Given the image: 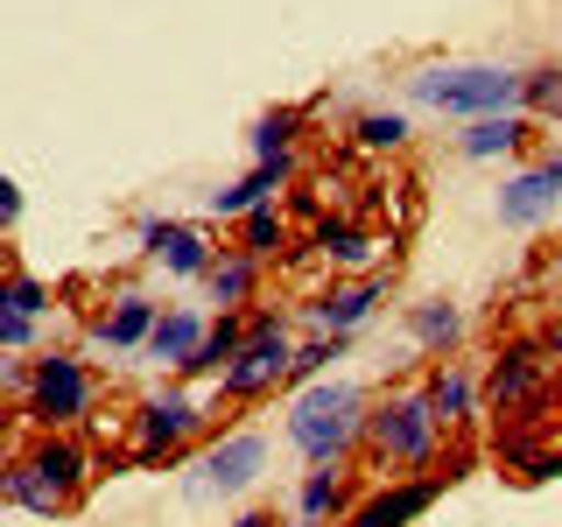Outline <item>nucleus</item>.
I'll use <instances>...</instances> for the list:
<instances>
[{
  "mask_svg": "<svg viewBox=\"0 0 562 527\" xmlns=\"http://www.w3.org/2000/svg\"><path fill=\"white\" fill-rule=\"evenodd\" d=\"M281 429H289V444L303 450V464H338V457L351 450V436H366V394L351 380L295 386Z\"/></svg>",
  "mask_w": 562,
  "mask_h": 527,
  "instance_id": "1",
  "label": "nucleus"
},
{
  "mask_svg": "<svg viewBox=\"0 0 562 527\" xmlns=\"http://www.w3.org/2000/svg\"><path fill=\"white\" fill-rule=\"evenodd\" d=\"M408 99L436 105V113H457V120L520 113V70H506V64H422L408 78Z\"/></svg>",
  "mask_w": 562,
  "mask_h": 527,
  "instance_id": "2",
  "label": "nucleus"
},
{
  "mask_svg": "<svg viewBox=\"0 0 562 527\" xmlns=\"http://www.w3.org/2000/svg\"><path fill=\"white\" fill-rule=\"evenodd\" d=\"M85 408H92V373H85L78 351H35L22 415L35 422V429H70Z\"/></svg>",
  "mask_w": 562,
  "mask_h": 527,
  "instance_id": "3",
  "label": "nucleus"
},
{
  "mask_svg": "<svg viewBox=\"0 0 562 527\" xmlns=\"http://www.w3.org/2000/svg\"><path fill=\"white\" fill-rule=\"evenodd\" d=\"M289 359H295L289 324H281L274 310H260V316H254V338H246L239 359L218 373V394H225V401H260V394H274V386L289 380Z\"/></svg>",
  "mask_w": 562,
  "mask_h": 527,
  "instance_id": "4",
  "label": "nucleus"
},
{
  "mask_svg": "<svg viewBox=\"0 0 562 527\" xmlns=\"http://www.w3.org/2000/svg\"><path fill=\"white\" fill-rule=\"evenodd\" d=\"M436 408H429V394H394V401H380L373 415H366V436H373V450L380 457H394V464H429L436 457Z\"/></svg>",
  "mask_w": 562,
  "mask_h": 527,
  "instance_id": "5",
  "label": "nucleus"
},
{
  "mask_svg": "<svg viewBox=\"0 0 562 527\" xmlns=\"http://www.w3.org/2000/svg\"><path fill=\"white\" fill-rule=\"evenodd\" d=\"M260 471H268V436L233 429V436H218V444L190 464V492H246Z\"/></svg>",
  "mask_w": 562,
  "mask_h": 527,
  "instance_id": "6",
  "label": "nucleus"
},
{
  "mask_svg": "<svg viewBox=\"0 0 562 527\" xmlns=\"http://www.w3.org/2000/svg\"><path fill=\"white\" fill-rule=\"evenodd\" d=\"M555 204H562V162H549V155H541L535 169L506 176L499 198H492L499 225H514V233H535V225H549V218H555Z\"/></svg>",
  "mask_w": 562,
  "mask_h": 527,
  "instance_id": "7",
  "label": "nucleus"
},
{
  "mask_svg": "<svg viewBox=\"0 0 562 527\" xmlns=\"http://www.w3.org/2000/svg\"><path fill=\"white\" fill-rule=\"evenodd\" d=\"M140 254L162 260V268L176 281H204L211 268H218L225 246L204 239V225H176V218H140Z\"/></svg>",
  "mask_w": 562,
  "mask_h": 527,
  "instance_id": "8",
  "label": "nucleus"
},
{
  "mask_svg": "<svg viewBox=\"0 0 562 527\" xmlns=\"http://www.w3.org/2000/svg\"><path fill=\"white\" fill-rule=\"evenodd\" d=\"M198 429H204V401L198 394H148L134 408V457H162Z\"/></svg>",
  "mask_w": 562,
  "mask_h": 527,
  "instance_id": "9",
  "label": "nucleus"
},
{
  "mask_svg": "<svg viewBox=\"0 0 562 527\" xmlns=\"http://www.w3.org/2000/svg\"><path fill=\"white\" fill-rule=\"evenodd\" d=\"M155 324H162V303H155L148 289H120L113 310L92 316V345L99 351H148Z\"/></svg>",
  "mask_w": 562,
  "mask_h": 527,
  "instance_id": "10",
  "label": "nucleus"
},
{
  "mask_svg": "<svg viewBox=\"0 0 562 527\" xmlns=\"http://www.w3.org/2000/svg\"><path fill=\"white\" fill-rule=\"evenodd\" d=\"M380 303H386V274H359V281H338L330 295H316V303H310V324L324 330V338H330V330L351 338V330H359Z\"/></svg>",
  "mask_w": 562,
  "mask_h": 527,
  "instance_id": "11",
  "label": "nucleus"
},
{
  "mask_svg": "<svg viewBox=\"0 0 562 527\" xmlns=\"http://www.w3.org/2000/svg\"><path fill=\"white\" fill-rule=\"evenodd\" d=\"M281 183H295V155H281V162H254L239 183H218V190L204 198V218H246V211L274 204Z\"/></svg>",
  "mask_w": 562,
  "mask_h": 527,
  "instance_id": "12",
  "label": "nucleus"
},
{
  "mask_svg": "<svg viewBox=\"0 0 562 527\" xmlns=\"http://www.w3.org/2000/svg\"><path fill=\"white\" fill-rule=\"evenodd\" d=\"M443 479H450V471H443ZM443 479H394V485H380V492H373V500H366L345 527H408V520H422V514L436 506Z\"/></svg>",
  "mask_w": 562,
  "mask_h": 527,
  "instance_id": "13",
  "label": "nucleus"
},
{
  "mask_svg": "<svg viewBox=\"0 0 562 527\" xmlns=\"http://www.w3.org/2000/svg\"><path fill=\"white\" fill-rule=\"evenodd\" d=\"M316 254L330 260V268H351V274H380V246L386 239H373L366 225H351V218H324L316 225Z\"/></svg>",
  "mask_w": 562,
  "mask_h": 527,
  "instance_id": "14",
  "label": "nucleus"
},
{
  "mask_svg": "<svg viewBox=\"0 0 562 527\" xmlns=\"http://www.w3.org/2000/svg\"><path fill=\"white\" fill-rule=\"evenodd\" d=\"M520 141H527V113H485V120H464L457 155L464 162H499V155H520Z\"/></svg>",
  "mask_w": 562,
  "mask_h": 527,
  "instance_id": "15",
  "label": "nucleus"
},
{
  "mask_svg": "<svg viewBox=\"0 0 562 527\" xmlns=\"http://www.w3.org/2000/svg\"><path fill=\"white\" fill-rule=\"evenodd\" d=\"M535 380H541V351H535V345H499V351H492L485 394L499 401V408H514V401H527V394H535Z\"/></svg>",
  "mask_w": 562,
  "mask_h": 527,
  "instance_id": "16",
  "label": "nucleus"
},
{
  "mask_svg": "<svg viewBox=\"0 0 562 527\" xmlns=\"http://www.w3.org/2000/svg\"><path fill=\"white\" fill-rule=\"evenodd\" d=\"M204 330H211L204 310H162V324H155V338H148V359H162V366H176V373H183V366L198 359Z\"/></svg>",
  "mask_w": 562,
  "mask_h": 527,
  "instance_id": "17",
  "label": "nucleus"
},
{
  "mask_svg": "<svg viewBox=\"0 0 562 527\" xmlns=\"http://www.w3.org/2000/svg\"><path fill=\"white\" fill-rule=\"evenodd\" d=\"M254 338V316H211V330H204V345H198V359L183 366L190 380H218L225 366L239 359V345Z\"/></svg>",
  "mask_w": 562,
  "mask_h": 527,
  "instance_id": "18",
  "label": "nucleus"
},
{
  "mask_svg": "<svg viewBox=\"0 0 562 527\" xmlns=\"http://www.w3.org/2000/svg\"><path fill=\"white\" fill-rule=\"evenodd\" d=\"M254 281H260V260L239 254V246H225L218 268L204 274V289H211V303H218V316H239V303L254 295Z\"/></svg>",
  "mask_w": 562,
  "mask_h": 527,
  "instance_id": "19",
  "label": "nucleus"
},
{
  "mask_svg": "<svg viewBox=\"0 0 562 527\" xmlns=\"http://www.w3.org/2000/svg\"><path fill=\"white\" fill-rule=\"evenodd\" d=\"M29 464H35V471H49V479H57L64 492H78L85 479H92V450H85V444H70L64 429H43V444H35Z\"/></svg>",
  "mask_w": 562,
  "mask_h": 527,
  "instance_id": "20",
  "label": "nucleus"
},
{
  "mask_svg": "<svg viewBox=\"0 0 562 527\" xmlns=\"http://www.w3.org/2000/svg\"><path fill=\"white\" fill-rule=\"evenodd\" d=\"M330 514H345V471L338 464H310L303 492H295V527H324Z\"/></svg>",
  "mask_w": 562,
  "mask_h": 527,
  "instance_id": "21",
  "label": "nucleus"
},
{
  "mask_svg": "<svg viewBox=\"0 0 562 527\" xmlns=\"http://www.w3.org/2000/svg\"><path fill=\"white\" fill-rule=\"evenodd\" d=\"M422 394H429V408H436V422H471V408H479V386H471V373L464 366H436L429 380H422Z\"/></svg>",
  "mask_w": 562,
  "mask_h": 527,
  "instance_id": "22",
  "label": "nucleus"
},
{
  "mask_svg": "<svg viewBox=\"0 0 562 527\" xmlns=\"http://www.w3.org/2000/svg\"><path fill=\"white\" fill-rule=\"evenodd\" d=\"M64 500H70V492L49 479V471H35L29 457H14V471H8V506H22V514H43V520H49Z\"/></svg>",
  "mask_w": 562,
  "mask_h": 527,
  "instance_id": "23",
  "label": "nucleus"
},
{
  "mask_svg": "<svg viewBox=\"0 0 562 527\" xmlns=\"http://www.w3.org/2000/svg\"><path fill=\"white\" fill-rule=\"evenodd\" d=\"M295 134H303V113H295V105H274V113H260L254 127H246V148H254V162H281V155H295Z\"/></svg>",
  "mask_w": 562,
  "mask_h": 527,
  "instance_id": "24",
  "label": "nucleus"
},
{
  "mask_svg": "<svg viewBox=\"0 0 562 527\" xmlns=\"http://www.w3.org/2000/svg\"><path fill=\"white\" fill-rule=\"evenodd\" d=\"M457 330H464V316H457V303H443V295L408 310V338H415L422 351H450V345H457Z\"/></svg>",
  "mask_w": 562,
  "mask_h": 527,
  "instance_id": "25",
  "label": "nucleus"
},
{
  "mask_svg": "<svg viewBox=\"0 0 562 527\" xmlns=\"http://www.w3.org/2000/svg\"><path fill=\"white\" fill-rule=\"evenodd\" d=\"M289 246V218H281V204H260V211H246L239 218V254H254L260 268Z\"/></svg>",
  "mask_w": 562,
  "mask_h": 527,
  "instance_id": "26",
  "label": "nucleus"
},
{
  "mask_svg": "<svg viewBox=\"0 0 562 527\" xmlns=\"http://www.w3.org/2000/svg\"><path fill=\"white\" fill-rule=\"evenodd\" d=\"M345 345L351 338H310V345H295V359H289V386H316V380H330V359H345Z\"/></svg>",
  "mask_w": 562,
  "mask_h": 527,
  "instance_id": "27",
  "label": "nucleus"
},
{
  "mask_svg": "<svg viewBox=\"0 0 562 527\" xmlns=\"http://www.w3.org/2000/svg\"><path fill=\"white\" fill-rule=\"evenodd\" d=\"M520 105L527 113H562V64L520 70Z\"/></svg>",
  "mask_w": 562,
  "mask_h": 527,
  "instance_id": "28",
  "label": "nucleus"
},
{
  "mask_svg": "<svg viewBox=\"0 0 562 527\" xmlns=\"http://www.w3.org/2000/svg\"><path fill=\"white\" fill-rule=\"evenodd\" d=\"M351 134H359V148H373V155L386 148V155H394L401 141H408V113H359Z\"/></svg>",
  "mask_w": 562,
  "mask_h": 527,
  "instance_id": "29",
  "label": "nucleus"
},
{
  "mask_svg": "<svg viewBox=\"0 0 562 527\" xmlns=\"http://www.w3.org/2000/svg\"><path fill=\"white\" fill-rule=\"evenodd\" d=\"M0 310H14V316H43V310H49V289H43V281H35L29 268H14V274H8V289H0Z\"/></svg>",
  "mask_w": 562,
  "mask_h": 527,
  "instance_id": "30",
  "label": "nucleus"
},
{
  "mask_svg": "<svg viewBox=\"0 0 562 527\" xmlns=\"http://www.w3.org/2000/svg\"><path fill=\"white\" fill-rule=\"evenodd\" d=\"M29 345H35V316H14V310H0V351H8V359H22Z\"/></svg>",
  "mask_w": 562,
  "mask_h": 527,
  "instance_id": "31",
  "label": "nucleus"
},
{
  "mask_svg": "<svg viewBox=\"0 0 562 527\" xmlns=\"http://www.w3.org/2000/svg\"><path fill=\"white\" fill-rule=\"evenodd\" d=\"M22 218V183H0V225Z\"/></svg>",
  "mask_w": 562,
  "mask_h": 527,
  "instance_id": "32",
  "label": "nucleus"
},
{
  "mask_svg": "<svg viewBox=\"0 0 562 527\" xmlns=\"http://www.w3.org/2000/svg\"><path fill=\"white\" fill-rule=\"evenodd\" d=\"M233 527H274V520H268V514H239Z\"/></svg>",
  "mask_w": 562,
  "mask_h": 527,
  "instance_id": "33",
  "label": "nucleus"
},
{
  "mask_svg": "<svg viewBox=\"0 0 562 527\" xmlns=\"http://www.w3.org/2000/svg\"><path fill=\"white\" fill-rule=\"evenodd\" d=\"M549 351H555V359H562V310H555V330H549Z\"/></svg>",
  "mask_w": 562,
  "mask_h": 527,
  "instance_id": "34",
  "label": "nucleus"
},
{
  "mask_svg": "<svg viewBox=\"0 0 562 527\" xmlns=\"http://www.w3.org/2000/svg\"><path fill=\"white\" fill-rule=\"evenodd\" d=\"M549 162H562V148H555V155H549Z\"/></svg>",
  "mask_w": 562,
  "mask_h": 527,
  "instance_id": "35",
  "label": "nucleus"
}]
</instances>
